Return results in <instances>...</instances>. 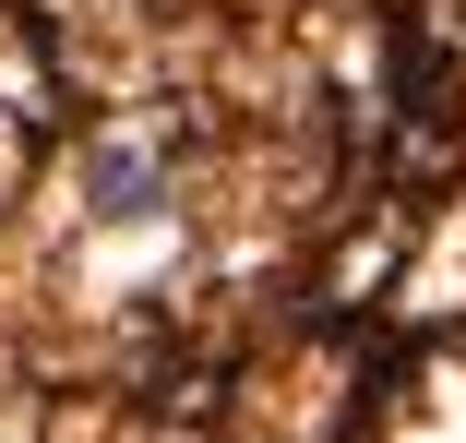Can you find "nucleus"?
I'll list each match as a JSON object with an SVG mask.
<instances>
[{
    "label": "nucleus",
    "mask_w": 466,
    "mask_h": 443,
    "mask_svg": "<svg viewBox=\"0 0 466 443\" xmlns=\"http://www.w3.org/2000/svg\"><path fill=\"white\" fill-rule=\"evenodd\" d=\"M84 216L96 228H156L167 216V144L156 132H96V156H84Z\"/></svg>",
    "instance_id": "nucleus-1"
}]
</instances>
